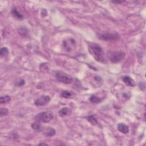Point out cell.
Returning <instances> with one entry per match:
<instances>
[{
    "label": "cell",
    "mask_w": 146,
    "mask_h": 146,
    "mask_svg": "<svg viewBox=\"0 0 146 146\" xmlns=\"http://www.w3.org/2000/svg\"><path fill=\"white\" fill-rule=\"evenodd\" d=\"M88 49L89 53L92 55L95 60L101 63L105 62L103 50L99 45L91 43L89 45Z\"/></svg>",
    "instance_id": "1"
},
{
    "label": "cell",
    "mask_w": 146,
    "mask_h": 146,
    "mask_svg": "<svg viewBox=\"0 0 146 146\" xmlns=\"http://www.w3.org/2000/svg\"><path fill=\"white\" fill-rule=\"evenodd\" d=\"M54 117V114L52 111H44L38 114L35 116V121L38 122L49 123Z\"/></svg>",
    "instance_id": "2"
},
{
    "label": "cell",
    "mask_w": 146,
    "mask_h": 146,
    "mask_svg": "<svg viewBox=\"0 0 146 146\" xmlns=\"http://www.w3.org/2000/svg\"><path fill=\"white\" fill-rule=\"evenodd\" d=\"M55 77L59 82L66 84V85H69V84L73 82V80H74L73 77L71 75L61 71L56 72Z\"/></svg>",
    "instance_id": "3"
},
{
    "label": "cell",
    "mask_w": 146,
    "mask_h": 146,
    "mask_svg": "<svg viewBox=\"0 0 146 146\" xmlns=\"http://www.w3.org/2000/svg\"><path fill=\"white\" fill-rule=\"evenodd\" d=\"M110 60L113 63H117L121 62L125 58L126 54L123 52H112L108 55Z\"/></svg>",
    "instance_id": "4"
},
{
    "label": "cell",
    "mask_w": 146,
    "mask_h": 146,
    "mask_svg": "<svg viewBox=\"0 0 146 146\" xmlns=\"http://www.w3.org/2000/svg\"><path fill=\"white\" fill-rule=\"evenodd\" d=\"M100 40L106 41H115L120 39V35L118 33H105L98 36Z\"/></svg>",
    "instance_id": "5"
},
{
    "label": "cell",
    "mask_w": 146,
    "mask_h": 146,
    "mask_svg": "<svg viewBox=\"0 0 146 146\" xmlns=\"http://www.w3.org/2000/svg\"><path fill=\"white\" fill-rule=\"evenodd\" d=\"M50 100H51V98L49 95H43V96L38 98V99L35 100L34 104L37 107L43 106L49 103Z\"/></svg>",
    "instance_id": "6"
},
{
    "label": "cell",
    "mask_w": 146,
    "mask_h": 146,
    "mask_svg": "<svg viewBox=\"0 0 146 146\" xmlns=\"http://www.w3.org/2000/svg\"><path fill=\"white\" fill-rule=\"evenodd\" d=\"M122 81H123V82H124L126 85L128 86L131 87H135L136 85L134 80L130 76L126 75V76L123 77Z\"/></svg>",
    "instance_id": "7"
},
{
    "label": "cell",
    "mask_w": 146,
    "mask_h": 146,
    "mask_svg": "<svg viewBox=\"0 0 146 146\" xmlns=\"http://www.w3.org/2000/svg\"><path fill=\"white\" fill-rule=\"evenodd\" d=\"M71 113V110L69 107H64L61 109L58 112L59 115L61 117H64L69 115Z\"/></svg>",
    "instance_id": "8"
},
{
    "label": "cell",
    "mask_w": 146,
    "mask_h": 146,
    "mask_svg": "<svg viewBox=\"0 0 146 146\" xmlns=\"http://www.w3.org/2000/svg\"><path fill=\"white\" fill-rule=\"evenodd\" d=\"M117 128L118 131L123 134H127L129 132L128 127L127 126H126L125 124H124V123H119L117 126Z\"/></svg>",
    "instance_id": "9"
},
{
    "label": "cell",
    "mask_w": 146,
    "mask_h": 146,
    "mask_svg": "<svg viewBox=\"0 0 146 146\" xmlns=\"http://www.w3.org/2000/svg\"><path fill=\"white\" fill-rule=\"evenodd\" d=\"M43 132L45 136H46V137L53 136L56 134L55 130L52 127H47Z\"/></svg>",
    "instance_id": "10"
},
{
    "label": "cell",
    "mask_w": 146,
    "mask_h": 146,
    "mask_svg": "<svg viewBox=\"0 0 146 146\" xmlns=\"http://www.w3.org/2000/svg\"><path fill=\"white\" fill-rule=\"evenodd\" d=\"M11 13H12V14L14 17L18 19L22 20V19H23L24 18V16L22 15V14H21L20 12H18V11L17 10L16 8H13V9H12V10H11Z\"/></svg>",
    "instance_id": "11"
},
{
    "label": "cell",
    "mask_w": 146,
    "mask_h": 146,
    "mask_svg": "<svg viewBox=\"0 0 146 146\" xmlns=\"http://www.w3.org/2000/svg\"><path fill=\"white\" fill-rule=\"evenodd\" d=\"M87 120L92 124V125H97L98 124V119L96 115H90L87 117Z\"/></svg>",
    "instance_id": "12"
},
{
    "label": "cell",
    "mask_w": 146,
    "mask_h": 146,
    "mask_svg": "<svg viewBox=\"0 0 146 146\" xmlns=\"http://www.w3.org/2000/svg\"><path fill=\"white\" fill-rule=\"evenodd\" d=\"M40 122H34L32 123V127L33 128V129L34 130L36 131H43V128L42 127V126L40 125Z\"/></svg>",
    "instance_id": "13"
},
{
    "label": "cell",
    "mask_w": 146,
    "mask_h": 146,
    "mask_svg": "<svg viewBox=\"0 0 146 146\" xmlns=\"http://www.w3.org/2000/svg\"><path fill=\"white\" fill-rule=\"evenodd\" d=\"M89 100L92 103H99L100 102H102V99L95 95H92L90 97Z\"/></svg>",
    "instance_id": "14"
},
{
    "label": "cell",
    "mask_w": 146,
    "mask_h": 146,
    "mask_svg": "<svg viewBox=\"0 0 146 146\" xmlns=\"http://www.w3.org/2000/svg\"><path fill=\"white\" fill-rule=\"evenodd\" d=\"M73 94L72 92L69 91H63L61 92V96L63 98H66V99H69V98H71L72 97Z\"/></svg>",
    "instance_id": "15"
},
{
    "label": "cell",
    "mask_w": 146,
    "mask_h": 146,
    "mask_svg": "<svg viewBox=\"0 0 146 146\" xmlns=\"http://www.w3.org/2000/svg\"><path fill=\"white\" fill-rule=\"evenodd\" d=\"M11 100V97L9 95H5L4 97H1L0 98V103H6L9 102Z\"/></svg>",
    "instance_id": "16"
},
{
    "label": "cell",
    "mask_w": 146,
    "mask_h": 146,
    "mask_svg": "<svg viewBox=\"0 0 146 146\" xmlns=\"http://www.w3.org/2000/svg\"><path fill=\"white\" fill-rule=\"evenodd\" d=\"M18 33L22 36H25L28 34V30L25 27H21L18 30Z\"/></svg>",
    "instance_id": "17"
},
{
    "label": "cell",
    "mask_w": 146,
    "mask_h": 146,
    "mask_svg": "<svg viewBox=\"0 0 146 146\" xmlns=\"http://www.w3.org/2000/svg\"><path fill=\"white\" fill-rule=\"evenodd\" d=\"M8 54H9V50H8L7 47H4L1 48V50H0V55H1V57H5Z\"/></svg>",
    "instance_id": "18"
},
{
    "label": "cell",
    "mask_w": 146,
    "mask_h": 146,
    "mask_svg": "<svg viewBox=\"0 0 146 146\" xmlns=\"http://www.w3.org/2000/svg\"><path fill=\"white\" fill-rule=\"evenodd\" d=\"M8 110L6 108H2L0 110V115L1 116L6 115L8 114Z\"/></svg>",
    "instance_id": "19"
},
{
    "label": "cell",
    "mask_w": 146,
    "mask_h": 146,
    "mask_svg": "<svg viewBox=\"0 0 146 146\" xmlns=\"http://www.w3.org/2000/svg\"><path fill=\"white\" fill-rule=\"evenodd\" d=\"M49 69V67L47 66V63H42L40 65V70L42 71H47Z\"/></svg>",
    "instance_id": "20"
},
{
    "label": "cell",
    "mask_w": 146,
    "mask_h": 146,
    "mask_svg": "<svg viewBox=\"0 0 146 146\" xmlns=\"http://www.w3.org/2000/svg\"><path fill=\"white\" fill-rule=\"evenodd\" d=\"M25 81L24 79H21L20 81H19L17 85V86H24L25 85Z\"/></svg>",
    "instance_id": "21"
},
{
    "label": "cell",
    "mask_w": 146,
    "mask_h": 146,
    "mask_svg": "<svg viewBox=\"0 0 146 146\" xmlns=\"http://www.w3.org/2000/svg\"><path fill=\"white\" fill-rule=\"evenodd\" d=\"M124 1H112L111 2H113L114 4H121L124 2Z\"/></svg>",
    "instance_id": "22"
},
{
    "label": "cell",
    "mask_w": 146,
    "mask_h": 146,
    "mask_svg": "<svg viewBox=\"0 0 146 146\" xmlns=\"http://www.w3.org/2000/svg\"><path fill=\"white\" fill-rule=\"evenodd\" d=\"M39 145H48L47 144H46V143H40L39 144Z\"/></svg>",
    "instance_id": "23"
}]
</instances>
